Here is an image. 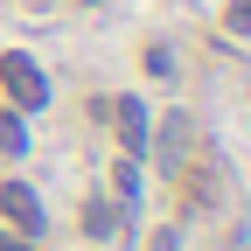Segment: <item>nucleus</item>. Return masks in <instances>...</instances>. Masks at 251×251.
<instances>
[{"instance_id": "nucleus-1", "label": "nucleus", "mask_w": 251, "mask_h": 251, "mask_svg": "<svg viewBox=\"0 0 251 251\" xmlns=\"http://www.w3.org/2000/svg\"><path fill=\"white\" fill-rule=\"evenodd\" d=\"M0 84H7V98L21 112H42L49 105V77H42V63L28 56V49H7V56H0Z\"/></svg>"}, {"instance_id": "nucleus-2", "label": "nucleus", "mask_w": 251, "mask_h": 251, "mask_svg": "<svg viewBox=\"0 0 251 251\" xmlns=\"http://www.w3.org/2000/svg\"><path fill=\"white\" fill-rule=\"evenodd\" d=\"M0 216L14 224V237H35L42 230V196L28 181H0Z\"/></svg>"}, {"instance_id": "nucleus-3", "label": "nucleus", "mask_w": 251, "mask_h": 251, "mask_svg": "<svg viewBox=\"0 0 251 251\" xmlns=\"http://www.w3.org/2000/svg\"><path fill=\"white\" fill-rule=\"evenodd\" d=\"M112 133H119V147H126V153H147V140H153L147 105H140V98H112Z\"/></svg>"}, {"instance_id": "nucleus-4", "label": "nucleus", "mask_w": 251, "mask_h": 251, "mask_svg": "<svg viewBox=\"0 0 251 251\" xmlns=\"http://www.w3.org/2000/svg\"><path fill=\"white\" fill-rule=\"evenodd\" d=\"M84 230H91V237H119V230H126V209L105 202V196H91V202H84Z\"/></svg>"}, {"instance_id": "nucleus-5", "label": "nucleus", "mask_w": 251, "mask_h": 251, "mask_svg": "<svg viewBox=\"0 0 251 251\" xmlns=\"http://www.w3.org/2000/svg\"><path fill=\"white\" fill-rule=\"evenodd\" d=\"M119 196H126V202L140 196V161H133V153H126V161H119Z\"/></svg>"}, {"instance_id": "nucleus-6", "label": "nucleus", "mask_w": 251, "mask_h": 251, "mask_svg": "<svg viewBox=\"0 0 251 251\" xmlns=\"http://www.w3.org/2000/svg\"><path fill=\"white\" fill-rule=\"evenodd\" d=\"M0 147H7V153H28V133H21V119H0Z\"/></svg>"}, {"instance_id": "nucleus-7", "label": "nucleus", "mask_w": 251, "mask_h": 251, "mask_svg": "<svg viewBox=\"0 0 251 251\" xmlns=\"http://www.w3.org/2000/svg\"><path fill=\"white\" fill-rule=\"evenodd\" d=\"M230 28H237V35H251V0H237V7H230Z\"/></svg>"}, {"instance_id": "nucleus-8", "label": "nucleus", "mask_w": 251, "mask_h": 251, "mask_svg": "<svg viewBox=\"0 0 251 251\" xmlns=\"http://www.w3.org/2000/svg\"><path fill=\"white\" fill-rule=\"evenodd\" d=\"M0 251H28V237H0Z\"/></svg>"}]
</instances>
